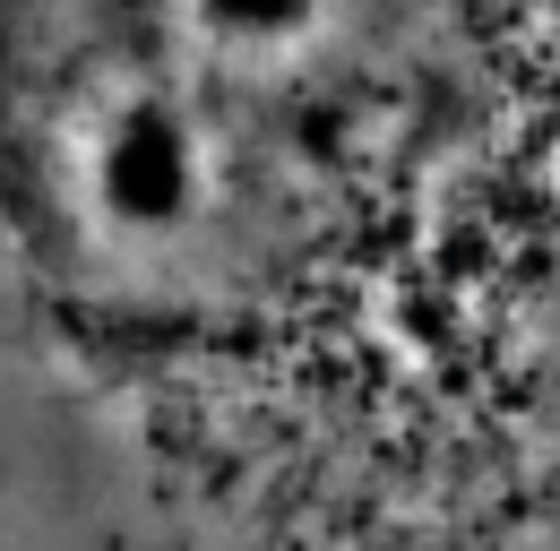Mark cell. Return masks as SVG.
I'll use <instances>...</instances> for the list:
<instances>
[{"label":"cell","instance_id":"cell-1","mask_svg":"<svg viewBox=\"0 0 560 551\" xmlns=\"http://www.w3.org/2000/svg\"><path fill=\"white\" fill-rule=\"evenodd\" d=\"M0 551H560V0H0Z\"/></svg>","mask_w":560,"mask_h":551}]
</instances>
